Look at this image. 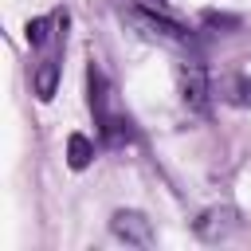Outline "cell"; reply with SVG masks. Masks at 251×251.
Returning <instances> with one entry per match:
<instances>
[{"label": "cell", "instance_id": "3", "mask_svg": "<svg viewBox=\"0 0 251 251\" xmlns=\"http://www.w3.org/2000/svg\"><path fill=\"white\" fill-rule=\"evenodd\" d=\"M176 78H180V102L188 106V114H208V106H212V86H208V67L192 55V59H184L180 67H176Z\"/></svg>", "mask_w": 251, "mask_h": 251}, {"label": "cell", "instance_id": "2", "mask_svg": "<svg viewBox=\"0 0 251 251\" xmlns=\"http://www.w3.org/2000/svg\"><path fill=\"white\" fill-rule=\"evenodd\" d=\"M86 102H90V114H94V126H98V141L106 149H126L137 141V129H133V118L118 106V94L106 78V71L90 59L86 67Z\"/></svg>", "mask_w": 251, "mask_h": 251}, {"label": "cell", "instance_id": "1", "mask_svg": "<svg viewBox=\"0 0 251 251\" xmlns=\"http://www.w3.org/2000/svg\"><path fill=\"white\" fill-rule=\"evenodd\" d=\"M67 8H55L47 16H35L27 20L24 35H27V47L35 51V63H31V90L39 102H51L55 90H59V75H63V51H67Z\"/></svg>", "mask_w": 251, "mask_h": 251}, {"label": "cell", "instance_id": "6", "mask_svg": "<svg viewBox=\"0 0 251 251\" xmlns=\"http://www.w3.org/2000/svg\"><path fill=\"white\" fill-rule=\"evenodd\" d=\"M90 161H94V141H90L86 133H71V137H67V165H71L75 173H82Z\"/></svg>", "mask_w": 251, "mask_h": 251}, {"label": "cell", "instance_id": "8", "mask_svg": "<svg viewBox=\"0 0 251 251\" xmlns=\"http://www.w3.org/2000/svg\"><path fill=\"white\" fill-rule=\"evenodd\" d=\"M141 4H149V8H165V0H141Z\"/></svg>", "mask_w": 251, "mask_h": 251}, {"label": "cell", "instance_id": "4", "mask_svg": "<svg viewBox=\"0 0 251 251\" xmlns=\"http://www.w3.org/2000/svg\"><path fill=\"white\" fill-rule=\"evenodd\" d=\"M110 231H114L122 243H129V247H149V243H153V224H149V216L137 212V208H118V212L110 216Z\"/></svg>", "mask_w": 251, "mask_h": 251}, {"label": "cell", "instance_id": "7", "mask_svg": "<svg viewBox=\"0 0 251 251\" xmlns=\"http://www.w3.org/2000/svg\"><path fill=\"white\" fill-rule=\"evenodd\" d=\"M208 27H239V16H220V12H204Z\"/></svg>", "mask_w": 251, "mask_h": 251}, {"label": "cell", "instance_id": "5", "mask_svg": "<svg viewBox=\"0 0 251 251\" xmlns=\"http://www.w3.org/2000/svg\"><path fill=\"white\" fill-rule=\"evenodd\" d=\"M129 16H133V24L149 27L153 35H165V39H173V43H192V31H188L180 20H173L165 8H149V4H141V8H133Z\"/></svg>", "mask_w": 251, "mask_h": 251}]
</instances>
